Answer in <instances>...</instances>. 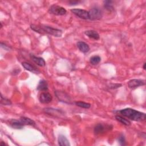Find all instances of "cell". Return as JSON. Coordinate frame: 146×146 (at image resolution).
Listing matches in <instances>:
<instances>
[{"mask_svg":"<svg viewBox=\"0 0 146 146\" xmlns=\"http://www.w3.org/2000/svg\"><path fill=\"white\" fill-rule=\"evenodd\" d=\"M30 27L34 31L40 34H48L55 37H60L62 35V31L61 30L46 25H36L33 24L31 25Z\"/></svg>","mask_w":146,"mask_h":146,"instance_id":"cell-1","label":"cell"},{"mask_svg":"<svg viewBox=\"0 0 146 146\" xmlns=\"http://www.w3.org/2000/svg\"><path fill=\"white\" fill-rule=\"evenodd\" d=\"M119 112L123 116L133 121H143L146 119V115L145 113L138 111L132 108H127L121 110Z\"/></svg>","mask_w":146,"mask_h":146,"instance_id":"cell-2","label":"cell"},{"mask_svg":"<svg viewBox=\"0 0 146 146\" xmlns=\"http://www.w3.org/2000/svg\"><path fill=\"white\" fill-rule=\"evenodd\" d=\"M48 12L55 15H64L66 14V10L60 6L57 5H52L48 9Z\"/></svg>","mask_w":146,"mask_h":146,"instance_id":"cell-3","label":"cell"},{"mask_svg":"<svg viewBox=\"0 0 146 146\" xmlns=\"http://www.w3.org/2000/svg\"><path fill=\"white\" fill-rule=\"evenodd\" d=\"M89 19L91 20H98L102 18V11L98 7H92L89 11Z\"/></svg>","mask_w":146,"mask_h":146,"instance_id":"cell-4","label":"cell"},{"mask_svg":"<svg viewBox=\"0 0 146 146\" xmlns=\"http://www.w3.org/2000/svg\"><path fill=\"white\" fill-rule=\"evenodd\" d=\"M71 11L75 15L83 19H89L88 11L81 9H72Z\"/></svg>","mask_w":146,"mask_h":146,"instance_id":"cell-5","label":"cell"},{"mask_svg":"<svg viewBox=\"0 0 146 146\" xmlns=\"http://www.w3.org/2000/svg\"><path fill=\"white\" fill-rule=\"evenodd\" d=\"M55 95L58 100L60 102L66 103H71V98L70 97L64 92L60 91H56L55 92Z\"/></svg>","mask_w":146,"mask_h":146,"instance_id":"cell-6","label":"cell"},{"mask_svg":"<svg viewBox=\"0 0 146 146\" xmlns=\"http://www.w3.org/2000/svg\"><path fill=\"white\" fill-rule=\"evenodd\" d=\"M145 84V81L143 79H133L130 80L128 82V85L129 88L135 89L140 86H143Z\"/></svg>","mask_w":146,"mask_h":146,"instance_id":"cell-7","label":"cell"},{"mask_svg":"<svg viewBox=\"0 0 146 146\" xmlns=\"http://www.w3.org/2000/svg\"><path fill=\"white\" fill-rule=\"evenodd\" d=\"M52 96L48 92H42L39 96V100L42 103H49L52 101Z\"/></svg>","mask_w":146,"mask_h":146,"instance_id":"cell-8","label":"cell"},{"mask_svg":"<svg viewBox=\"0 0 146 146\" xmlns=\"http://www.w3.org/2000/svg\"><path fill=\"white\" fill-rule=\"evenodd\" d=\"M22 66L27 71H29L34 74H39V71L34 66L32 65L31 64L27 62H23L22 63Z\"/></svg>","mask_w":146,"mask_h":146,"instance_id":"cell-9","label":"cell"},{"mask_svg":"<svg viewBox=\"0 0 146 146\" xmlns=\"http://www.w3.org/2000/svg\"><path fill=\"white\" fill-rule=\"evenodd\" d=\"M77 47L79 50L83 53H87L90 50V47L88 44L83 41L78 42L77 43Z\"/></svg>","mask_w":146,"mask_h":146,"instance_id":"cell-10","label":"cell"},{"mask_svg":"<svg viewBox=\"0 0 146 146\" xmlns=\"http://www.w3.org/2000/svg\"><path fill=\"white\" fill-rule=\"evenodd\" d=\"M109 125H107V127H106V125H104L102 124H98L94 128V133L96 135H99L104 133V132L106 131L107 129H109Z\"/></svg>","mask_w":146,"mask_h":146,"instance_id":"cell-11","label":"cell"},{"mask_svg":"<svg viewBox=\"0 0 146 146\" xmlns=\"http://www.w3.org/2000/svg\"><path fill=\"white\" fill-rule=\"evenodd\" d=\"M30 58L32 59V60L39 66L43 67L46 65V62L43 59V58L41 57L36 56L34 55H30Z\"/></svg>","mask_w":146,"mask_h":146,"instance_id":"cell-12","label":"cell"},{"mask_svg":"<svg viewBox=\"0 0 146 146\" xmlns=\"http://www.w3.org/2000/svg\"><path fill=\"white\" fill-rule=\"evenodd\" d=\"M86 35H87L88 38L93 39L94 40H98L100 38L99 34L95 30H87L84 32Z\"/></svg>","mask_w":146,"mask_h":146,"instance_id":"cell-13","label":"cell"},{"mask_svg":"<svg viewBox=\"0 0 146 146\" xmlns=\"http://www.w3.org/2000/svg\"><path fill=\"white\" fill-rule=\"evenodd\" d=\"M58 144L60 146H70V144L66 137L63 135H59L58 139Z\"/></svg>","mask_w":146,"mask_h":146,"instance_id":"cell-14","label":"cell"},{"mask_svg":"<svg viewBox=\"0 0 146 146\" xmlns=\"http://www.w3.org/2000/svg\"><path fill=\"white\" fill-rule=\"evenodd\" d=\"M10 124L13 128L18 129H22L24 125V124H23L20 120L18 121L15 119L11 120L10 121Z\"/></svg>","mask_w":146,"mask_h":146,"instance_id":"cell-15","label":"cell"},{"mask_svg":"<svg viewBox=\"0 0 146 146\" xmlns=\"http://www.w3.org/2000/svg\"><path fill=\"white\" fill-rule=\"evenodd\" d=\"M44 111L46 113H48L50 115H52L54 116H56L57 115L60 116V114L63 113L61 110H59L57 109H53L51 108H46L44 109Z\"/></svg>","mask_w":146,"mask_h":146,"instance_id":"cell-16","label":"cell"},{"mask_svg":"<svg viewBox=\"0 0 146 146\" xmlns=\"http://www.w3.org/2000/svg\"><path fill=\"white\" fill-rule=\"evenodd\" d=\"M20 121L24 125H32V126L35 125V121L27 117H24V116L21 117Z\"/></svg>","mask_w":146,"mask_h":146,"instance_id":"cell-17","label":"cell"},{"mask_svg":"<svg viewBox=\"0 0 146 146\" xmlns=\"http://www.w3.org/2000/svg\"><path fill=\"white\" fill-rule=\"evenodd\" d=\"M37 90L39 91H47L48 90L47 82L44 80H40L37 86Z\"/></svg>","mask_w":146,"mask_h":146,"instance_id":"cell-18","label":"cell"},{"mask_svg":"<svg viewBox=\"0 0 146 146\" xmlns=\"http://www.w3.org/2000/svg\"><path fill=\"white\" fill-rule=\"evenodd\" d=\"M115 119H116V120H117L119 122L121 123V124L126 125V126H128L131 125V122L129 120L125 119V117H123L122 116L120 115H116L115 116Z\"/></svg>","mask_w":146,"mask_h":146,"instance_id":"cell-19","label":"cell"},{"mask_svg":"<svg viewBox=\"0 0 146 146\" xmlns=\"http://www.w3.org/2000/svg\"><path fill=\"white\" fill-rule=\"evenodd\" d=\"M75 104L78 106L82 108H86L88 109L91 107V104L88 103H86L84 102H81V101H78V102H75Z\"/></svg>","mask_w":146,"mask_h":146,"instance_id":"cell-20","label":"cell"},{"mask_svg":"<svg viewBox=\"0 0 146 146\" xmlns=\"http://www.w3.org/2000/svg\"><path fill=\"white\" fill-rule=\"evenodd\" d=\"M101 61V58L98 55H95L90 58V62L92 65H96Z\"/></svg>","mask_w":146,"mask_h":146,"instance_id":"cell-21","label":"cell"},{"mask_svg":"<svg viewBox=\"0 0 146 146\" xmlns=\"http://www.w3.org/2000/svg\"><path fill=\"white\" fill-rule=\"evenodd\" d=\"M104 7L106 10L111 11L113 10V7L112 6V1H104Z\"/></svg>","mask_w":146,"mask_h":146,"instance_id":"cell-22","label":"cell"},{"mask_svg":"<svg viewBox=\"0 0 146 146\" xmlns=\"http://www.w3.org/2000/svg\"><path fill=\"white\" fill-rule=\"evenodd\" d=\"M1 103L3 105H5V106L11 104V101L8 99L3 97L2 94L1 95Z\"/></svg>","mask_w":146,"mask_h":146,"instance_id":"cell-23","label":"cell"},{"mask_svg":"<svg viewBox=\"0 0 146 146\" xmlns=\"http://www.w3.org/2000/svg\"><path fill=\"white\" fill-rule=\"evenodd\" d=\"M118 141H119V144H120L121 145H125V138H124V136L123 135H121L119 137Z\"/></svg>","mask_w":146,"mask_h":146,"instance_id":"cell-24","label":"cell"},{"mask_svg":"<svg viewBox=\"0 0 146 146\" xmlns=\"http://www.w3.org/2000/svg\"><path fill=\"white\" fill-rule=\"evenodd\" d=\"M121 86V84H111L110 86V88H112V89H115V88H119Z\"/></svg>","mask_w":146,"mask_h":146,"instance_id":"cell-25","label":"cell"},{"mask_svg":"<svg viewBox=\"0 0 146 146\" xmlns=\"http://www.w3.org/2000/svg\"><path fill=\"white\" fill-rule=\"evenodd\" d=\"M1 47L2 48H4L5 50H9L11 48L10 47H9L8 46H7L6 44H5V43H3L2 42H1Z\"/></svg>","mask_w":146,"mask_h":146,"instance_id":"cell-26","label":"cell"},{"mask_svg":"<svg viewBox=\"0 0 146 146\" xmlns=\"http://www.w3.org/2000/svg\"><path fill=\"white\" fill-rule=\"evenodd\" d=\"M79 2H80L78 1H71L69 2V3L70 4V5H75L76 4H77Z\"/></svg>","mask_w":146,"mask_h":146,"instance_id":"cell-27","label":"cell"},{"mask_svg":"<svg viewBox=\"0 0 146 146\" xmlns=\"http://www.w3.org/2000/svg\"><path fill=\"white\" fill-rule=\"evenodd\" d=\"M0 145H1V146H3V145H5V143H3L2 141H1V142Z\"/></svg>","mask_w":146,"mask_h":146,"instance_id":"cell-28","label":"cell"},{"mask_svg":"<svg viewBox=\"0 0 146 146\" xmlns=\"http://www.w3.org/2000/svg\"><path fill=\"white\" fill-rule=\"evenodd\" d=\"M145 65H146V63H144V64H143V69L144 70H145Z\"/></svg>","mask_w":146,"mask_h":146,"instance_id":"cell-29","label":"cell"}]
</instances>
